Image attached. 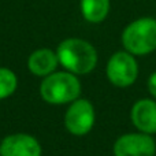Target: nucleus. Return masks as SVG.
<instances>
[{"mask_svg": "<svg viewBox=\"0 0 156 156\" xmlns=\"http://www.w3.org/2000/svg\"><path fill=\"white\" fill-rule=\"evenodd\" d=\"M112 154L114 156H155L156 143L147 133H126L116 138Z\"/></svg>", "mask_w": 156, "mask_h": 156, "instance_id": "6", "label": "nucleus"}, {"mask_svg": "<svg viewBox=\"0 0 156 156\" xmlns=\"http://www.w3.org/2000/svg\"><path fill=\"white\" fill-rule=\"evenodd\" d=\"M81 14L89 23H101L108 16L111 8L110 0H81Z\"/></svg>", "mask_w": 156, "mask_h": 156, "instance_id": "10", "label": "nucleus"}, {"mask_svg": "<svg viewBox=\"0 0 156 156\" xmlns=\"http://www.w3.org/2000/svg\"><path fill=\"white\" fill-rule=\"evenodd\" d=\"M81 82L70 71H55L44 77L40 83V96L52 105L70 104L81 94Z\"/></svg>", "mask_w": 156, "mask_h": 156, "instance_id": "2", "label": "nucleus"}, {"mask_svg": "<svg viewBox=\"0 0 156 156\" xmlns=\"http://www.w3.org/2000/svg\"><path fill=\"white\" fill-rule=\"evenodd\" d=\"M56 55L59 65L66 71L85 76L96 69L97 66V51L89 41L78 37H70L63 40L58 45Z\"/></svg>", "mask_w": 156, "mask_h": 156, "instance_id": "1", "label": "nucleus"}, {"mask_svg": "<svg viewBox=\"0 0 156 156\" xmlns=\"http://www.w3.org/2000/svg\"><path fill=\"white\" fill-rule=\"evenodd\" d=\"M59 66L56 51L51 48H38L27 58V70L36 77H47L55 73Z\"/></svg>", "mask_w": 156, "mask_h": 156, "instance_id": "9", "label": "nucleus"}, {"mask_svg": "<svg viewBox=\"0 0 156 156\" xmlns=\"http://www.w3.org/2000/svg\"><path fill=\"white\" fill-rule=\"evenodd\" d=\"M121 41L125 51L134 56H144L156 51V19L143 16L132 21L123 29Z\"/></svg>", "mask_w": 156, "mask_h": 156, "instance_id": "3", "label": "nucleus"}, {"mask_svg": "<svg viewBox=\"0 0 156 156\" xmlns=\"http://www.w3.org/2000/svg\"><path fill=\"white\" fill-rule=\"evenodd\" d=\"M105 76L116 88H129L138 78V63L134 55L118 51L110 56L105 66Z\"/></svg>", "mask_w": 156, "mask_h": 156, "instance_id": "4", "label": "nucleus"}, {"mask_svg": "<svg viewBox=\"0 0 156 156\" xmlns=\"http://www.w3.org/2000/svg\"><path fill=\"white\" fill-rule=\"evenodd\" d=\"M130 121L133 126L141 133H156V100L140 99L133 104L130 110Z\"/></svg>", "mask_w": 156, "mask_h": 156, "instance_id": "8", "label": "nucleus"}, {"mask_svg": "<svg viewBox=\"0 0 156 156\" xmlns=\"http://www.w3.org/2000/svg\"><path fill=\"white\" fill-rule=\"evenodd\" d=\"M0 156H43V147L34 136L14 133L2 140Z\"/></svg>", "mask_w": 156, "mask_h": 156, "instance_id": "7", "label": "nucleus"}, {"mask_svg": "<svg viewBox=\"0 0 156 156\" xmlns=\"http://www.w3.org/2000/svg\"><path fill=\"white\" fill-rule=\"evenodd\" d=\"M65 127L67 132L77 137L86 136L94 126L96 111L88 99L78 97L73 103H70L65 114Z\"/></svg>", "mask_w": 156, "mask_h": 156, "instance_id": "5", "label": "nucleus"}, {"mask_svg": "<svg viewBox=\"0 0 156 156\" xmlns=\"http://www.w3.org/2000/svg\"><path fill=\"white\" fill-rule=\"evenodd\" d=\"M147 86H148V92L151 93V96L156 100V71H154V73L149 76Z\"/></svg>", "mask_w": 156, "mask_h": 156, "instance_id": "12", "label": "nucleus"}, {"mask_svg": "<svg viewBox=\"0 0 156 156\" xmlns=\"http://www.w3.org/2000/svg\"><path fill=\"white\" fill-rule=\"evenodd\" d=\"M18 88L16 74L8 67H0V100L8 99Z\"/></svg>", "mask_w": 156, "mask_h": 156, "instance_id": "11", "label": "nucleus"}]
</instances>
